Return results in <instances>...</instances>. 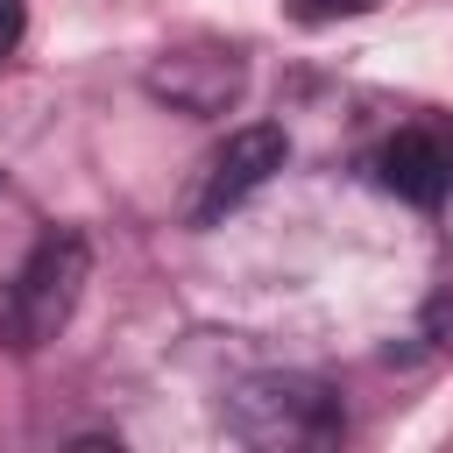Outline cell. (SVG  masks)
Wrapping results in <instances>:
<instances>
[{
  "label": "cell",
  "mask_w": 453,
  "mask_h": 453,
  "mask_svg": "<svg viewBox=\"0 0 453 453\" xmlns=\"http://www.w3.org/2000/svg\"><path fill=\"white\" fill-rule=\"evenodd\" d=\"M226 425L248 446H333L340 439V396L311 375H255L234 389Z\"/></svg>",
  "instance_id": "obj_2"
},
{
  "label": "cell",
  "mask_w": 453,
  "mask_h": 453,
  "mask_svg": "<svg viewBox=\"0 0 453 453\" xmlns=\"http://www.w3.org/2000/svg\"><path fill=\"white\" fill-rule=\"evenodd\" d=\"M21 35H28V7L21 0H0V57H14Z\"/></svg>",
  "instance_id": "obj_7"
},
{
  "label": "cell",
  "mask_w": 453,
  "mask_h": 453,
  "mask_svg": "<svg viewBox=\"0 0 453 453\" xmlns=\"http://www.w3.org/2000/svg\"><path fill=\"white\" fill-rule=\"evenodd\" d=\"M382 0H283V14L297 28H326V21H354V14H375Z\"/></svg>",
  "instance_id": "obj_6"
},
{
  "label": "cell",
  "mask_w": 453,
  "mask_h": 453,
  "mask_svg": "<svg viewBox=\"0 0 453 453\" xmlns=\"http://www.w3.org/2000/svg\"><path fill=\"white\" fill-rule=\"evenodd\" d=\"M142 85H149V99L170 106V113L219 120V113H234L241 92H248V57H241L234 42H177V50H163V57L142 71Z\"/></svg>",
  "instance_id": "obj_3"
},
{
  "label": "cell",
  "mask_w": 453,
  "mask_h": 453,
  "mask_svg": "<svg viewBox=\"0 0 453 453\" xmlns=\"http://www.w3.org/2000/svg\"><path fill=\"white\" fill-rule=\"evenodd\" d=\"M375 177H382L396 198H411V205H439V198L453 191V142L432 134V127H403V134L375 156Z\"/></svg>",
  "instance_id": "obj_5"
},
{
  "label": "cell",
  "mask_w": 453,
  "mask_h": 453,
  "mask_svg": "<svg viewBox=\"0 0 453 453\" xmlns=\"http://www.w3.org/2000/svg\"><path fill=\"white\" fill-rule=\"evenodd\" d=\"M85 276H92V241H85L78 226H42L35 248L21 255L7 297H0V340H7L14 354L50 347V340L71 326V311H78V297H85Z\"/></svg>",
  "instance_id": "obj_1"
},
{
  "label": "cell",
  "mask_w": 453,
  "mask_h": 453,
  "mask_svg": "<svg viewBox=\"0 0 453 453\" xmlns=\"http://www.w3.org/2000/svg\"><path fill=\"white\" fill-rule=\"evenodd\" d=\"M283 156H290V134H283L276 120H248V127H234V134L219 142V156L205 163V184H198V198H191V219H198V226L226 219L248 191H262V184L283 170Z\"/></svg>",
  "instance_id": "obj_4"
}]
</instances>
